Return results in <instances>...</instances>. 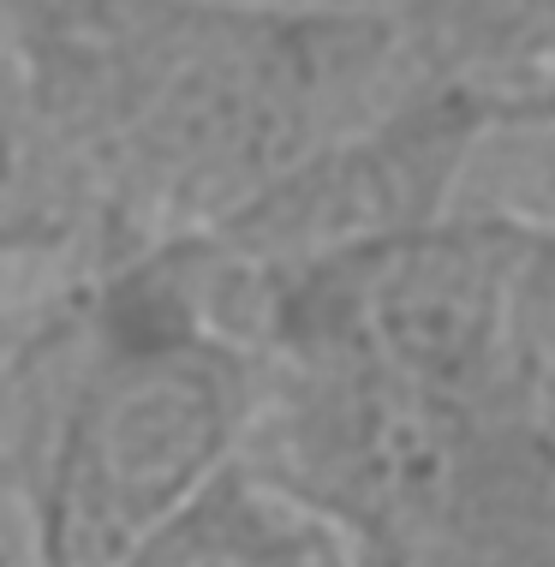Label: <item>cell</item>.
<instances>
[{"instance_id":"1","label":"cell","mask_w":555,"mask_h":567,"mask_svg":"<svg viewBox=\"0 0 555 567\" xmlns=\"http://www.w3.org/2000/svg\"><path fill=\"white\" fill-rule=\"evenodd\" d=\"M239 382L197 341L120 347L66 424L49 484V567H132L222 484Z\"/></svg>"},{"instance_id":"2","label":"cell","mask_w":555,"mask_h":567,"mask_svg":"<svg viewBox=\"0 0 555 567\" xmlns=\"http://www.w3.org/2000/svg\"><path fill=\"white\" fill-rule=\"evenodd\" d=\"M132 567H322V556L275 508L245 496L234 478H222Z\"/></svg>"}]
</instances>
